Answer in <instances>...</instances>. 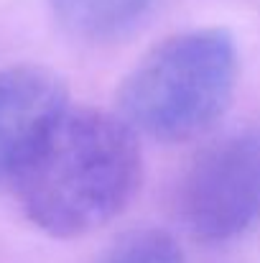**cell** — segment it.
Wrapping results in <instances>:
<instances>
[{
    "mask_svg": "<svg viewBox=\"0 0 260 263\" xmlns=\"http://www.w3.org/2000/svg\"><path fill=\"white\" fill-rule=\"evenodd\" d=\"M135 136L123 115L67 107L13 179L26 217L62 240L112 222L141 186Z\"/></svg>",
    "mask_w": 260,
    "mask_h": 263,
    "instance_id": "6da1fadb",
    "label": "cell"
},
{
    "mask_svg": "<svg viewBox=\"0 0 260 263\" xmlns=\"http://www.w3.org/2000/svg\"><path fill=\"white\" fill-rule=\"evenodd\" d=\"M237 77L240 54L230 31H181L156 44L125 77L120 115L161 143L191 141L225 115Z\"/></svg>",
    "mask_w": 260,
    "mask_h": 263,
    "instance_id": "7a4b0ae2",
    "label": "cell"
},
{
    "mask_svg": "<svg viewBox=\"0 0 260 263\" xmlns=\"http://www.w3.org/2000/svg\"><path fill=\"white\" fill-rule=\"evenodd\" d=\"M181 215L202 243H230L260 222V125L212 143L181 186Z\"/></svg>",
    "mask_w": 260,
    "mask_h": 263,
    "instance_id": "3957f363",
    "label": "cell"
},
{
    "mask_svg": "<svg viewBox=\"0 0 260 263\" xmlns=\"http://www.w3.org/2000/svg\"><path fill=\"white\" fill-rule=\"evenodd\" d=\"M69 107L64 80L41 64L0 72V184L13 181Z\"/></svg>",
    "mask_w": 260,
    "mask_h": 263,
    "instance_id": "277c9868",
    "label": "cell"
},
{
    "mask_svg": "<svg viewBox=\"0 0 260 263\" xmlns=\"http://www.w3.org/2000/svg\"><path fill=\"white\" fill-rule=\"evenodd\" d=\"M59 26L82 41L128 36L151 13L156 0H49Z\"/></svg>",
    "mask_w": 260,
    "mask_h": 263,
    "instance_id": "5b68a950",
    "label": "cell"
},
{
    "mask_svg": "<svg viewBox=\"0 0 260 263\" xmlns=\"http://www.w3.org/2000/svg\"><path fill=\"white\" fill-rule=\"evenodd\" d=\"M99 263H186L181 246L164 230H138L115 243Z\"/></svg>",
    "mask_w": 260,
    "mask_h": 263,
    "instance_id": "8992f818",
    "label": "cell"
}]
</instances>
